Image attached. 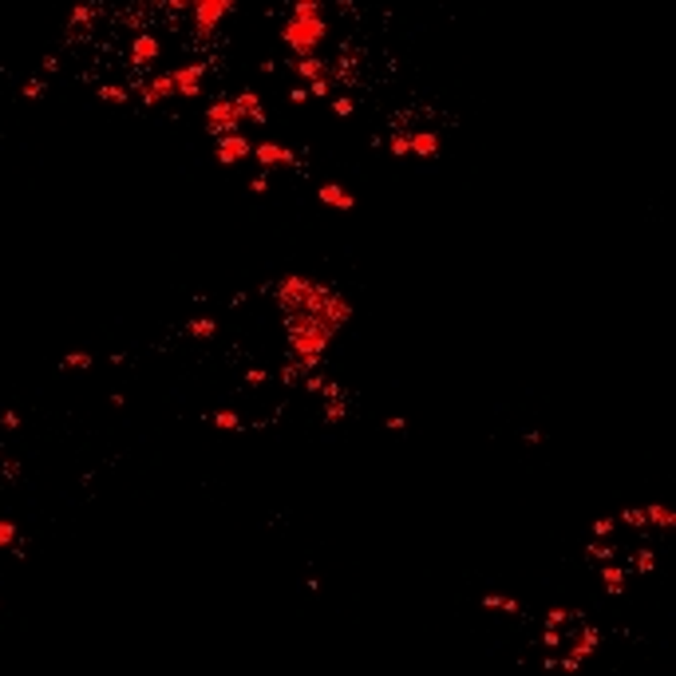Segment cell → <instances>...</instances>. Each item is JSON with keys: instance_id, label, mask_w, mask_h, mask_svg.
<instances>
[{"instance_id": "obj_43", "label": "cell", "mask_w": 676, "mask_h": 676, "mask_svg": "<svg viewBox=\"0 0 676 676\" xmlns=\"http://www.w3.org/2000/svg\"><path fill=\"white\" fill-rule=\"evenodd\" d=\"M404 428H408V419L404 416H388V431H404Z\"/></svg>"}, {"instance_id": "obj_10", "label": "cell", "mask_w": 676, "mask_h": 676, "mask_svg": "<svg viewBox=\"0 0 676 676\" xmlns=\"http://www.w3.org/2000/svg\"><path fill=\"white\" fill-rule=\"evenodd\" d=\"M170 95H174V76H170V71H155L147 83H139V99L147 103V107H159Z\"/></svg>"}, {"instance_id": "obj_9", "label": "cell", "mask_w": 676, "mask_h": 676, "mask_svg": "<svg viewBox=\"0 0 676 676\" xmlns=\"http://www.w3.org/2000/svg\"><path fill=\"white\" fill-rule=\"evenodd\" d=\"M162 56V44L155 32H135V40H131V64L135 68H150V64H159Z\"/></svg>"}, {"instance_id": "obj_23", "label": "cell", "mask_w": 676, "mask_h": 676, "mask_svg": "<svg viewBox=\"0 0 676 676\" xmlns=\"http://www.w3.org/2000/svg\"><path fill=\"white\" fill-rule=\"evenodd\" d=\"M16 542H20V526L12 518H0V550H12Z\"/></svg>"}, {"instance_id": "obj_2", "label": "cell", "mask_w": 676, "mask_h": 676, "mask_svg": "<svg viewBox=\"0 0 676 676\" xmlns=\"http://www.w3.org/2000/svg\"><path fill=\"white\" fill-rule=\"evenodd\" d=\"M281 40L297 56H317V48L328 40V24L320 16H289L281 24Z\"/></svg>"}, {"instance_id": "obj_24", "label": "cell", "mask_w": 676, "mask_h": 676, "mask_svg": "<svg viewBox=\"0 0 676 676\" xmlns=\"http://www.w3.org/2000/svg\"><path fill=\"white\" fill-rule=\"evenodd\" d=\"M99 99H103V103H115V107H119V103H127V99H131V91L123 87V83H103V87H99Z\"/></svg>"}, {"instance_id": "obj_36", "label": "cell", "mask_w": 676, "mask_h": 676, "mask_svg": "<svg viewBox=\"0 0 676 676\" xmlns=\"http://www.w3.org/2000/svg\"><path fill=\"white\" fill-rule=\"evenodd\" d=\"M328 87H332L328 76H325V80H313V83H308V99H313V95H325V99H328Z\"/></svg>"}, {"instance_id": "obj_38", "label": "cell", "mask_w": 676, "mask_h": 676, "mask_svg": "<svg viewBox=\"0 0 676 676\" xmlns=\"http://www.w3.org/2000/svg\"><path fill=\"white\" fill-rule=\"evenodd\" d=\"M289 103H308V87H305V83H297V87L289 91Z\"/></svg>"}, {"instance_id": "obj_4", "label": "cell", "mask_w": 676, "mask_h": 676, "mask_svg": "<svg viewBox=\"0 0 676 676\" xmlns=\"http://www.w3.org/2000/svg\"><path fill=\"white\" fill-rule=\"evenodd\" d=\"M241 111H238V103L234 99H214L206 107V127H210V135L214 139H222V135H234V131L241 127Z\"/></svg>"}, {"instance_id": "obj_19", "label": "cell", "mask_w": 676, "mask_h": 676, "mask_svg": "<svg viewBox=\"0 0 676 676\" xmlns=\"http://www.w3.org/2000/svg\"><path fill=\"white\" fill-rule=\"evenodd\" d=\"M214 332H218V320H214V317L186 320V337H214Z\"/></svg>"}, {"instance_id": "obj_20", "label": "cell", "mask_w": 676, "mask_h": 676, "mask_svg": "<svg viewBox=\"0 0 676 676\" xmlns=\"http://www.w3.org/2000/svg\"><path fill=\"white\" fill-rule=\"evenodd\" d=\"M91 364H95V356H91L87 349H71L68 356L60 360V368L68 372V368H91Z\"/></svg>"}, {"instance_id": "obj_7", "label": "cell", "mask_w": 676, "mask_h": 676, "mask_svg": "<svg viewBox=\"0 0 676 676\" xmlns=\"http://www.w3.org/2000/svg\"><path fill=\"white\" fill-rule=\"evenodd\" d=\"M170 76H174V95H182V99H194V95H202L206 64H182V68H174Z\"/></svg>"}, {"instance_id": "obj_11", "label": "cell", "mask_w": 676, "mask_h": 676, "mask_svg": "<svg viewBox=\"0 0 676 676\" xmlns=\"http://www.w3.org/2000/svg\"><path fill=\"white\" fill-rule=\"evenodd\" d=\"M253 159H258L265 170H273V167H297V155H293L289 147H281V143H253Z\"/></svg>"}, {"instance_id": "obj_37", "label": "cell", "mask_w": 676, "mask_h": 676, "mask_svg": "<svg viewBox=\"0 0 676 676\" xmlns=\"http://www.w3.org/2000/svg\"><path fill=\"white\" fill-rule=\"evenodd\" d=\"M297 380H301V372H297V364L289 360L285 368H281V384H297Z\"/></svg>"}, {"instance_id": "obj_33", "label": "cell", "mask_w": 676, "mask_h": 676, "mask_svg": "<svg viewBox=\"0 0 676 676\" xmlns=\"http://www.w3.org/2000/svg\"><path fill=\"white\" fill-rule=\"evenodd\" d=\"M332 111H337L340 119H344V115H352V111H356V103H352L349 95H337V99H332Z\"/></svg>"}, {"instance_id": "obj_5", "label": "cell", "mask_w": 676, "mask_h": 676, "mask_svg": "<svg viewBox=\"0 0 676 676\" xmlns=\"http://www.w3.org/2000/svg\"><path fill=\"white\" fill-rule=\"evenodd\" d=\"M229 12H234V4H229V0H198V4H190V16H194V28H198L202 36H210V32H218V24L226 20Z\"/></svg>"}, {"instance_id": "obj_42", "label": "cell", "mask_w": 676, "mask_h": 676, "mask_svg": "<svg viewBox=\"0 0 676 676\" xmlns=\"http://www.w3.org/2000/svg\"><path fill=\"white\" fill-rule=\"evenodd\" d=\"M0 423H4L8 431H16V428H20V416H16V411H4V419H0Z\"/></svg>"}, {"instance_id": "obj_27", "label": "cell", "mask_w": 676, "mask_h": 676, "mask_svg": "<svg viewBox=\"0 0 676 676\" xmlns=\"http://www.w3.org/2000/svg\"><path fill=\"white\" fill-rule=\"evenodd\" d=\"M633 566H636V574H653V566H656V554H653V550H636Z\"/></svg>"}, {"instance_id": "obj_41", "label": "cell", "mask_w": 676, "mask_h": 676, "mask_svg": "<svg viewBox=\"0 0 676 676\" xmlns=\"http://www.w3.org/2000/svg\"><path fill=\"white\" fill-rule=\"evenodd\" d=\"M249 190H253V194H265V190H269V179H265V174H258V179L249 182Z\"/></svg>"}, {"instance_id": "obj_32", "label": "cell", "mask_w": 676, "mask_h": 676, "mask_svg": "<svg viewBox=\"0 0 676 676\" xmlns=\"http://www.w3.org/2000/svg\"><path fill=\"white\" fill-rule=\"evenodd\" d=\"M569 617H574L569 609H550V613H546V629H562Z\"/></svg>"}, {"instance_id": "obj_6", "label": "cell", "mask_w": 676, "mask_h": 676, "mask_svg": "<svg viewBox=\"0 0 676 676\" xmlns=\"http://www.w3.org/2000/svg\"><path fill=\"white\" fill-rule=\"evenodd\" d=\"M597 645H601V633H597L593 625H586V629H581V636L574 641V648H569V656H566V660H557V668H562V672H577L581 660H589V656L597 653Z\"/></svg>"}, {"instance_id": "obj_28", "label": "cell", "mask_w": 676, "mask_h": 676, "mask_svg": "<svg viewBox=\"0 0 676 676\" xmlns=\"http://www.w3.org/2000/svg\"><path fill=\"white\" fill-rule=\"evenodd\" d=\"M289 16H320V0H297Z\"/></svg>"}, {"instance_id": "obj_40", "label": "cell", "mask_w": 676, "mask_h": 676, "mask_svg": "<svg viewBox=\"0 0 676 676\" xmlns=\"http://www.w3.org/2000/svg\"><path fill=\"white\" fill-rule=\"evenodd\" d=\"M305 388L308 392H320V388H325V376H320V372H317V376H305Z\"/></svg>"}, {"instance_id": "obj_30", "label": "cell", "mask_w": 676, "mask_h": 676, "mask_svg": "<svg viewBox=\"0 0 676 676\" xmlns=\"http://www.w3.org/2000/svg\"><path fill=\"white\" fill-rule=\"evenodd\" d=\"M621 522H625V526H645V510H641V507H625V510H621Z\"/></svg>"}, {"instance_id": "obj_1", "label": "cell", "mask_w": 676, "mask_h": 676, "mask_svg": "<svg viewBox=\"0 0 676 676\" xmlns=\"http://www.w3.org/2000/svg\"><path fill=\"white\" fill-rule=\"evenodd\" d=\"M332 328L317 325L313 317L297 313V317H285V340H289V360L297 364L301 380L305 376H317L320 372V360H325V349L332 344Z\"/></svg>"}, {"instance_id": "obj_44", "label": "cell", "mask_w": 676, "mask_h": 676, "mask_svg": "<svg viewBox=\"0 0 676 676\" xmlns=\"http://www.w3.org/2000/svg\"><path fill=\"white\" fill-rule=\"evenodd\" d=\"M167 8H170V12H190V4H186V0H170Z\"/></svg>"}, {"instance_id": "obj_14", "label": "cell", "mask_w": 676, "mask_h": 676, "mask_svg": "<svg viewBox=\"0 0 676 676\" xmlns=\"http://www.w3.org/2000/svg\"><path fill=\"white\" fill-rule=\"evenodd\" d=\"M293 71H297L301 80H325L328 76V60H320V56H293Z\"/></svg>"}, {"instance_id": "obj_39", "label": "cell", "mask_w": 676, "mask_h": 676, "mask_svg": "<svg viewBox=\"0 0 676 676\" xmlns=\"http://www.w3.org/2000/svg\"><path fill=\"white\" fill-rule=\"evenodd\" d=\"M542 645H546V648L562 645V633H557V629H546V636H542Z\"/></svg>"}, {"instance_id": "obj_26", "label": "cell", "mask_w": 676, "mask_h": 676, "mask_svg": "<svg viewBox=\"0 0 676 676\" xmlns=\"http://www.w3.org/2000/svg\"><path fill=\"white\" fill-rule=\"evenodd\" d=\"M210 419H214V428H222V431H238V428H241V416H238V411H214Z\"/></svg>"}, {"instance_id": "obj_17", "label": "cell", "mask_w": 676, "mask_h": 676, "mask_svg": "<svg viewBox=\"0 0 676 676\" xmlns=\"http://www.w3.org/2000/svg\"><path fill=\"white\" fill-rule=\"evenodd\" d=\"M95 16H99V8L95 4H76L71 8V16H68V28L76 32V28H91L95 24Z\"/></svg>"}, {"instance_id": "obj_31", "label": "cell", "mask_w": 676, "mask_h": 676, "mask_svg": "<svg viewBox=\"0 0 676 676\" xmlns=\"http://www.w3.org/2000/svg\"><path fill=\"white\" fill-rule=\"evenodd\" d=\"M44 95V80H28L24 83V91H20V99H28V103H36Z\"/></svg>"}, {"instance_id": "obj_16", "label": "cell", "mask_w": 676, "mask_h": 676, "mask_svg": "<svg viewBox=\"0 0 676 676\" xmlns=\"http://www.w3.org/2000/svg\"><path fill=\"white\" fill-rule=\"evenodd\" d=\"M645 522H653V526L668 530V526H676V514L665 507V502H648V507H645Z\"/></svg>"}, {"instance_id": "obj_35", "label": "cell", "mask_w": 676, "mask_h": 676, "mask_svg": "<svg viewBox=\"0 0 676 676\" xmlns=\"http://www.w3.org/2000/svg\"><path fill=\"white\" fill-rule=\"evenodd\" d=\"M613 534V518H597L593 522V538H609Z\"/></svg>"}, {"instance_id": "obj_25", "label": "cell", "mask_w": 676, "mask_h": 676, "mask_svg": "<svg viewBox=\"0 0 676 676\" xmlns=\"http://www.w3.org/2000/svg\"><path fill=\"white\" fill-rule=\"evenodd\" d=\"M344 416H349V396L344 399H325V419L328 423H340Z\"/></svg>"}, {"instance_id": "obj_34", "label": "cell", "mask_w": 676, "mask_h": 676, "mask_svg": "<svg viewBox=\"0 0 676 676\" xmlns=\"http://www.w3.org/2000/svg\"><path fill=\"white\" fill-rule=\"evenodd\" d=\"M265 372H261V368H246V388H261V384H265Z\"/></svg>"}, {"instance_id": "obj_12", "label": "cell", "mask_w": 676, "mask_h": 676, "mask_svg": "<svg viewBox=\"0 0 676 676\" xmlns=\"http://www.w3.org/2000/svg\"><path fill=\"white\" fill-rule=\"evenodd\" d=\"M234 103H238L241 119H249V123H265V107H261V95H258L253 87L238 91V95H234Z\"/></svg>"}, {"instance_id": "obj_15", "label": "cell", "mask_w": 676, "mask_h": 676, "mask_svg": "<svg viewBox=\"0 0 676 676\" xmlns=\"http://www.w3.org/2000/svg\"><path fill=\"white\" fill-rule=\"evenodd\" d=\"M408 139H411V155H416V159H435L439 155V135L435 131H411Z\"/></svg>"}, {"instance_id": "obj_18", "label": "cell", "mask_w": 676, "mask_h": 676, "mask_svg": "<svg viewBox=\"0 0 676 676\" xmlns=\"http://www.w3.org/2000/svg\"><path fill=\"white\" fill-rule=\"evenodd\" d=\"M483 609H498V613H518V601L507 593H483Z\"/></svg>"}, {"instance_id": "obj_3", "label": "cell", "mask_w": 676, "mask_h": 676, "mask_svg": "<svg viewBox=\"0 0 676 676\" xmlns=\"http://www.w3.org/2000/svg\"><path fill=\"white\" fill-rule=\"evenodd\" d=\"M313 285H317V281L305 277V273H289V277H281L277 285H273V301H277V308L285 317H297V313H305V301H308V293H313Z\"/></svg>"}, {"instance_id": "obj_29", "label": "cell", "mask_w": 676, "mask_h": 676, "mask_svg": "<svg viewBox=\"0 0 676 676\" xmlns=\"http://www.w3.org/2000/svg\"><path fill=\"white\" fill-rule=\"evenodd\" d=\"M593 562H613V546H605V542H589V550H586Z\"/></svg>"}, {"instance_id": "obj_22", "label": "cell", "mask_w": 676, "mask_h": 676, "mask_svg": "<svg viewBox=\"0 0 676 676\" xmlns=\"http://www.w3.org/2000/svg\"><path fill=\"white\" fill-rule=\"evenodd\" d=\"M601 581H605L609 593H621V589H625V569H617L613 562H609V566L601 569Z\"/></svg>"}, {"instance_id": "obj_21", "label": "cell", "mask_w": 676, "mask_h": 676, "mask_svg": "<svg viewBox=\"0 0 676 676\" xmlns=\"http://www.w3.org/2000/svg\"><path fill=\"white\" fill-rule=\"evenodd\" d=\"M384 147H388L392 155H396V159H408V155H411V139H408V131H396L392 139H384Z\"/></svg>"}, {"instance_id": "obj_13", "label": "cell", "mask_w": 676, "mask_h": 676, "mask_svg": "<svg viewBox=\"0 0 676 676\" xmlns=\"http://www.w3.org/2000/svg\"><path fill=\"white\" fill-rule=\"evenodd\" d=\"M317 198L325 202V206H332V210H352V206H356V198H352L340 182H325V186L317 190Z\"/></svg>"}, {"instance_id": "obj_8", "label": "cell", "mask_w": 676, "mask_h": 676, "mask_svg": "<svg viewBox=\"0 0 676 676\" xmlns=\"http://www.w3.org/2000/svg\"><path fill=\"white\" fill-rule=\"evenodd\" d=\"M249 155H253V143H249L241 131L222 135V139H218V162H222V167H238V162H246Z\"/></svg>"}]
</instances>
